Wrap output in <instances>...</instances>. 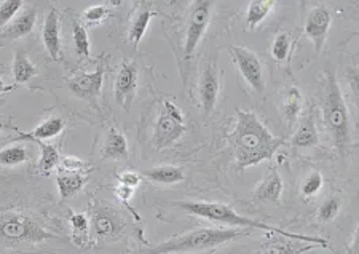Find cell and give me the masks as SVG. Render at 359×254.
I'll return each instance as SVG.
<instances>
[{
	"label": "cell",
	"instance_id": "cell-31",
	"mask_svg": "<svg viewBox=\"0 0 359 254\" xmlns=\"http://www.w3.org/2000/svg\"><path fill=\"white\" fill-rule=\"evenodd\" d=\"M340 211V200L337 197H329L321 203L318 210V219L321 222H331Z\"/></svg>",
	"mask_w": 359,
	"mask_h": 254
},
{
	"label": "cell",
	"instance_id": "cell-18",
	"mask_svg": "<svg viewBox=\"0 0 359 254\" xmlns=\"http://www.w3.org/2000/svg\"><path fill=\"white\" fill-rule=\"evenodd\" d=\"M37 21V12L36 8L28 10L21 17H18L13 23L8 24V28L2 32L0 39H8V41H14V39H23L32 32L34 26Z\"/></svg>",
	"mask_w": 359,
	"mask_h": 254
},
{
	"label": "cell",
	"instance_id": "cell-12",
	"mask_svg": "<svg viewBox=\"0 0 359 254\" xmlns=\"http://www.w3.org/2000/svg\"><path fill=\"white\" fill-rule=\"evenodd\" d=\"M219 89H221V81H219V74L217 69L209 64V66L204 69L202 74V78H199V104H202V112L213 114L214 109H216L217 99H219Z\"/></svg>",
	"mask_w": 359,
	"mask_h": 254
},
{
	"label": "cell",
	"instance_id": "cell-29",
	"mask_svg": "<svg viewBox=\"0 0 359 254\" xmlns=\"http://www.w3.org/2000/svg\"><path fill=\"white\" fill-rule=\"evenodd\" d=\"M72 39L74 47H76V53L80 58H88L89 52H91V45H89L88 32L80 23L72 24Z\"/></svg>",
	"mask_w": 359,
	"mask_h": 254
},
{
	"label": "cell",
	"instance_id": "cell-26",
	"mask_svg": "<svg viewBox=\"0 0 359 254\" xmlns=\"http://www.w3.org/2000/svg\"><path fill=\"white\" fill-rule=\"evenodd\" d=\"M303 106V98L301 89L297 87L287 88V92L284 93V101H283V112L286 116L287 122L294 123L301 116Z\"/></svg>",
	"mask_w": 359,
	"mask_h": 254
},
{
	"label": "cell",
	"instance_id": "cell-13",
	"mask_svg": "<svg viewBox=\"0 0 359 254\" xmlns=\"http://www.w3.org/2000/svg\"><path fill=\"white\" fill-rule=\"evenodd\" d=\"M59 17L54 8L50 10L45 17L42 26V42L47 50L48 56L53 61L59 63L63 59V48H61V34H59Z\"/></svg>",
	"mask_w": 359,
	"mask_h": 254
},
{
	"label": "cell",
	"instance_id": "cell-8",
	"mask_svg": "<svg viewBox=\"0 0 359 254\" xmlns=\"http://www.w3.org/2000/svg\"><path fill=\"white\" fill-rule=\"evenodd\" d=\"M230 52L239 74L249 87L256 93L265 92V74H263V66L257 54L246 47H232Z\"/></svg>",
	"mask_w": 359,
	"mask_h": 254
},
{
	"label": "cell",
	"instance_id": "cell-23",
	"mask_svg": "<svg viewBox=\"0 0 359 254\" xmlns=\"http://www.w3.org/2000/svg\"><path fill=\"white\" fill-rule=\"evenodd\" d=\"M155 18V12H151V10H141L136 14V18L133 19L131 28L128 31V43L136 50L138 45L141 43L144 34H146L149 24H151L152 19Z\"/></svg>",
	"mask_w": 359,
	"mask_h": 254
},
{
	"label": "cell",
	"instance_id": "cell-10",
	"mask_svg": "<svg viewBox=\"0 0 359 254\" xmlns=\"http://www.w3.org/2000/svg\"><path fill=\"white\" fill-rule=\"evenodd\" d=\"M331 24H332V13L329 12L326 7H323V5L313 8L312 12L308 13L305 21V36L313 42V47H315L318 53L321 52L323 45L326 42Z\"/></svg>",
	"mask_w": 359,
	"mask_h": 254
},
{
	"label": "cell",
	"instance_id": "cell-22",
	"mask_svg": "<svg viewBox=\"0 0 359 254\" xmlns=\"http://www.w3.org/2000/svg\"><path fill=\"white\" fill-rule=\"evenodd\" d=\"M37 67L36 64L31 61V58L28 56L26 53L18 50L14 53V59H13V78L17 83H28L31 78H34L37 76Z\"/></svg>",
	"mask_w": 359,
	"mask_h": 254
},
{
	"label": "cell",
	"instance_id": "cell-16",
	"mask_svg": "<svg viewBox=\"0 0 359 254\" xmlns=\"http://www.w3.org/2000/svg\"><path fill=\"white\" fill-rule=\"evenodd\" d=\"M64 127H66L64 118L58 116L50 117L45 122L40 123L36 129H32V131L19 133L17 141H47V139L56 138L58 134L63 131Z\"/></svg>",
	"mask_w": 359,
	"mask_h": 254
},
{
	"label": "cell",
	"instance_id": "cell-41",
	"mask_svg": "<svg viewBox=\"0 0 359 254\" xmlns=\"http://www.w3.org/2000/svg\"><path fill=\"white\" fill-rule=\"evenodd\" d=\"M5 128H8L7 125H5L3 122H0V131H2V129H5Z\"/></svg>",
	"mask_w": 359,
	"mask_h": 254
},
{
	"label": "cell",
	"instance_id": "cell-30",
	"mask_svg": "<svg viewBox=\"0 0 359 254\" xmlns=\"http://www.w3.org/2000/svg\"><path fill=\"white\" fill-rule=\"evenodd\" d=\"M291 52V36L287 32H279L272 43V56L275 61H286L287 54Z\"/></svg>",
	"mask_w": 359,
	"mask_h": 254
},
{
	"label": "cell",
	"instance_id": "cell-19",
	"mask_svg": "<svg viewBox=\"0 0 359 254\" xmlns=\"http://www.w3.org/2000/svg\"><path fill=\"white\" fill-rule=\"evenodd\" d=\"M87 176L82 173H77V171H61L58 173L56 176V186H58V191H59V195L61 198H71L82 191L85 184H87Z\"/></svg>",
	"mask_w": 359,
	"mask_h": 254
},
{
	"label": "cell",
	"instance_id": "cell-39",
	"mask_svg": "<svg viewBox=\"0 0 359 254\" xmlns=\"http://www.w3.org/2000/svg\"><path fill=\"white\" fill-rule=\"evenodd\" d=\"M350 254H358V233H356L355 238H353V242H351Z\"/></svg>",
	"mask_w": 359,
	"mask_h": 254
},
{
	"label": "cell",
	"instance_id": "cell-9",
	"mask_svg": "<svg viewBox=\"0 0 359 254\" xmlns=\"http://www.w3.org/2000/svg\"><path fill=\"white\" fill-rule=\"evenodd\" d=\"M138 85V66L131 59H123L122 66L118 69L117 81L113 85V96L118 106H122L124 111L129 112L131 103L136 93Z\"/></svg>",
	"mask_w": 359,
	"mask_h": 254
},
{
	"label": "cell",
	"instance_id": "cell-7",
	"mask_svg": "<svg viewBox=\"0 0 359 254\" xmlns=\"http://www.w3.org/2000/svg\"><path fill=\"white\" fill-rule=\"evenodd\" d=\"M211 8L213 2H209V0H197V2H193L186 32V41H184V56H186V59L192 56L198 43L202 42L204 32H206L209 26V21H211Z\"/></svg>",
	"mask_w": 359,
	"mask_h": 254
},
{
	"label": "cell",
	"instance_id": "cell-42",
	"mask_svg": "<svg viewBox=\"0 0 359 254\" xmlns=\"http://www.w3.org/2000/svg\"><path fill=\"white\" fill-rule=\"evenodd\" d=\"M3 103H5V99L0 98V106H3Z\"/></svg>",
	"mask_w": 359,
	"mask_h": 254
},
{
	"label": "cell",
	"instance_id": "cell-5",
	"mask_svg": "<svg viewBox=\"0 0 359 254\" xmlns=\"http://www.w3.org/2000/svg\"><path fill=\"white\" fill-rule=\"evenodd\" d=\"M53 238L50 232L21 213H8L0 216V240L10 243H39Z\"/></svg>",
	"mask_w": 359,
	"mask_h": 254
},
{
	"label": "cell",
	"instance_id": "cell-2",
	"mask_svg": "<svg viewBox=\"0 0 359 254\" xmlns=\"http://www.w3.org/2000/svg\"><path fill=\"white\" fill-rule=\"evenodd\" d=\"M173 207L179 208V210L186 211L193 216L208 219V221H214L224 226L230 227H243V229H254V231H262L268 233H278L286 238H292V240L313 243V245L327 248V242L324 238L310 237V235H302V233H292L284 231V229H278L273 226H267V224L259 222L256 219L239 216L237 211H233L232 207L226 205V203H216V202H171Z\"/></svg>",
	"mask_w": 359,
	"mask_h": 254
},
{
	"label": "cell",
	"instance_id": "cell-11",
	"mask_svg": "<svg viewBox=\"0 0 359 254\" xmlns=\"http://www.w3.org/2000/svg\"><path fill=\"white\" fill-rule=\"evenodd\" d=\"M104 83V69H96L94 72H83L71 77L67 87L77 98L85 101H94L101 94Z\"/></svg>",
	"mask_w": 359,
	"mask_h": 254
},
{
	"label": "cell",
	"instance_id": "cell-17",
	"mask_svg": "<svg viewBox=\"0 0 359 254\" xmlns=\"http://www.w3.org/2000/svg\"><path fill=\"white\" fill-rule=\"evenodd\" d=\"M120 227H122V224H120L118 216L113 211L109 210V208H98V210L93 213L91 229L96 237H113L120 231Z\"/></svg>",
	"mask_w": 359,
	"mask_h": 254
},
{
	"label": "cell",
	"instance_id": "cell-6",
	"mask_svg": "<svg viewBox=\"0 0 359 254\" xmlns=\"http://www.w3.org/2000/svg\"><path fill=\"white\" fill-rule=\"evenodd\" d=\"M184 131H186V125H184L182 111L173 101L164 99L163 109L160 111L153 127V147L157 151H163L174 146L182 138Z\"/></svg>",
	"mask_w": 359,
	"mask_h": 254
},
{
	"label": "cell",
	"instance_id": "cell-1",
	"mask_svg": "<svg viewBox=\"0 0 359 254\" xmlns=\"http://www.w3.org/2000/svg\"><path fill=\"white\" fill-rule=\"evenodd\" d=\"M235 165L241 169L270 160L284 141L275 138L254 112L237 111V123L230 133Z\"/></svg>",
	"mask_w": 359,
	"mask_h": 254
},
{
	"label": "cell",
	"instance_id": "cell-40",
	"mask_svg": "<svg viewBox=\"0 0 359 254\" xmlns=\"http://www.w3.org/2000/svg\"><path fill=\"white\" fill-rule=\"evenodd\" d=\"M12 89H14V87H10V85H3L2 81H0V94L12 92Z\"/></svg>",
	"mask_w": 359,
	"mask_h": 254
},
{
	"label": "cell",
	"instance_id": "cell-4",
	"mask_svg": "<svg viewBox=\"0 0 359 254\" xmlns=\"http://www.w3.org/2000/svg\"><path fill=\"white\" fill-rule=\"evenodd\" d=\"M323 117L324 125L331 133L334 144L343 156L351 142L350 114H348L345 98H343L340 85H338L334 72H327L326 77H324Z\"/></svg>",
	"mask_w": 359,
	"mask_h": 254
},
{
	"label": "cell",
	"instance_id": "cell-37",
	"mask_svg": "<svg viewBox=\"0 0 359 254\" xmlns=\"http://www.w3.org/2000/svg\"><path fill=\"white\" fill-rule=\"evenodd\" d=\"M118 181L122 186H127V187H138L139 184H141V174L138 173H133V171H127V173H122L118 174Z\"/></svg>",
	"mask_w": 359,
	"mask_h": 254
},
{
	"label": "cell",
	"instance_id": "cell-15",
	"mask_svg": "<svg viewBox=\"0 0 359 254\" xmlns=\"http://www.w3.org/2000/svg\"><path fill=\"white\" fill-rule=\"evenodd\" d=\"M283 195V179L276 171V168H270L265 178L259 182V186L254 191V197L261 202L278 203Z\"/></svg>",
	"mask_w": 359,
	"mask_h": 254
},
{
	"label": "cell",
	"instance_id": "cell-25",
	"mask_svg": "<svg viewBox=\"0 0 359 254\" xmlns=\"http://www.w3.org/2000/svg\"><path fill=\"white\" fill-rule=\"evenodd\" d=\"M275 2L273 0H252L248 5V14H246V24L248 28L254 31L268 14L272 13Z\"/></svg>",
	"mask_w": 359,
	"mask_h": 254
},
{
	"label": "cell",
	"instance_id": "cell-28",
	"mask_svg": "<svg viewBox=\"0 0 359 254\" xmlns=\"http://www.w3.org/2000/svg\"><path fill=\"white\" fill-rule=\"evenodd\" d=\"M29 154L24 146H10L0 151V165L3 167H18L28 162Z\"/></svg>",
	"mask_w": 359,
	"mask_h": 254
},
{
	"label": "cell",
	"instance_id": "cell-3",
	"mask_svg": "<svg viewBox=\"0 0 359 254\" xmlns=\"http://www.w3.org/2000/svg\"><path fill=\"white\" fill-rule=\"evenodd\" d=\"M249 233V229L243 232L233 229H198L184 233V235L169 238L160 245L144 251L142 254H191V253H211L216 248L237 240Z\"/></svg>",
	"mask_w": 359,
	"mask_h": 254
},
{
	"label": "cell",
	"instance_id": "cell-24",
	"mask_svg": "<svg viewBox=\"0 0 359 254\" xmlns=\"http://www.w3.org/2000/svg\"><path fill=\"white\" fill-rule=\"evenodd\" d=\"M144 178H147L149 181L157 182V184H176L181 182L184 179V171L182 168L179 167H173V165H163V167H157L153 169H147L144 171Z\"/></svg>",
	"mask_w": 359,
	"mask_h": 254
},
{
	"label": "cell",
	"instance_id": "cell-36",
	"mask_svg": "<svg viewBox=\"0 0 359 254\" xmlns=\"http://www.w3.org/2000/svg\"><path fill=\"white\" fill-rule=\"evenodd\" d=\"M59 165H61L64 171H77V173H80L82 169L88 167L87 163H85L83 160H80V158H77V157H64V158H61V162H59Z\"/></svg>",
	"mask_w": 359,
	"mask_h": 254
},
{
	"label": "cell",
	"instance_id": "cell-35",
	"mask_svg": "<svg viewBox=\"0 0 359 254\" xmlns=\"http://www.w3.org/2000/svg\"><path fill=\"white\" fill-rule=\"evenodd\" d=\"M109 14V8L104 5H94V7L85 10L83 19L87 23H101Z\"/></svg>",
	"mask_w": 359,
	"mask_h": 254
},
{
	"label": "cell",
	"instance_id": "cell-27",
	"mask_svg": "<svg viewBox=\"0 0 359 254\" xmlns=\"http://www.w3.org/2000/svg\"><path fill=\"white\" fill-rule=\"evenodd\" d=\"M39 144L40 151V160H39V171L42 174L52 173V169L59 167V162H61V156H59L58 149L50 142L43 141H36Z\"/></svg>",
	"mask_w": 359,
	"mask_h": 254
},
{
	"label": "cell",
	"instance_id": "cell-20",
	"mask_svg": "<svg viewBox=\"0 0 359 254\" xmlns=\"http://www.w3.org/2000/svg\"><path fill=\"white\" fill-rule=\"evenodd\" d=\"M104 158H112V160H122L128 157V142L127 138L117 128H111L107 131L106 144L102 149Z\"/></svg>",
	"mask_w": 359,
	"mask_h": 254
},
{
	"label": "cell",
	"instance_id": "cell-33",
	"mask_svg": "<svg viewBox=\"0 0 359 254\" xmlns=\"http://www.w3.org/2000/svg\"><path fill=\"white\" fill-rule=\"evenodd\" d=\"M321 187H323V174L318 171H313L310 176L303 181L301 192L305 198H310L313 195H316V193L321 191Z\"/></svg>",
	"mask_w": 359,
	"mask_h": 254
},
{
	"label": "cell",
	"instance_id": "cell-14",
	"mask_svg": "<svg viewBox=\"0 0 359 254\" xmlns=\"http://www.w3.org/2000/svg\"><path fill=\"white\" fill-rule=\"evenodd\" d=\"M315 248L316 245H313V243L298 242L284 237V238H279V240L272 238L270 242L263 243V245L252 254H303L307 251L315 250Z\"/></svg>",
	"mask_w": 359,
	"mask_h": 254
},
{
	"label": "cell",
	"instance_id": "cell-32",
	"mask_svg": "<svg viewBox=\"0 0 359 254\" xmlns=\"http://www.w3.org/2000/svg\"><path fill=\"white\" fill-rule=\"evenodd\" d=\"M23 2L19 0H7V2H0V28L7 26L14 18L19 10L23 8Z\"/></svg>",
	"mask_w": 359,
	"mask_h": 254
},
{
	"label": "cell",
	"instance_id": "cell-21",
	"mask_svg": "<svg viewBox=\"0 0 359 254\" xmlns=\"http://www.w3.org/2000/svg\"><path fill=\"white\" fill-rule=\"evenodd\" d=\"M318 142H319L318 128H316L315 118L310 116L301 123V127H298L297 131L294 133L292 146L301 147V149H308V147L318 146Z\"/></svg>",
	"mask_w": 359,
	"mask_h": 254
},
{
	"label": "cell",
	"instance_id": "cell-34",
	"mask_svg": "<svg viewBox=\"0 0 359 254\" xmlns=\"http://www.w3.org/2000/svg\"><path fill=\"white\" fill-rule=\"evenodd\" d=\"M69 221H71V226H72L74 233H77V235H83V237L88 235L89 221H88L87 214L71 213V216H69Z\"/></svg>",
	"mask_w": 359,
	"mask_h": 254
},
{
	"label": "cell",
	"instance_id": "cell-38",
	"mask_svg": "<svg viewBox=\"0 0 359 254\" xmlns=\"http://www.w3.org/2000/svg\"><path fill=\"white\" fill-rule=\"evenodd\" d=\"M133 193H134V189H131V187L122 186V184H120V186L117 187V197H118L122 202H128L129 198L133 197Z\"/></svg>",
	"mask_w": 359,
	"mask_h": 254
}]
</instances>
